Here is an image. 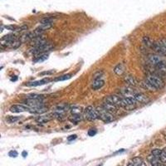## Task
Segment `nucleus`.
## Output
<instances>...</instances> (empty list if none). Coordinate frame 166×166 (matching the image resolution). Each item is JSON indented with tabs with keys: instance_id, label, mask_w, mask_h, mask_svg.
<instances>
[{
	"instance_id": "f257e3e1",
	"label": "nucleus",
	"mask_w": 166,
	"mask_h": 166,
	"mask_svg": "<svg viewBox=\"0 0 166 166\" xmlns=\"http://www.w3.org/2000/svg\"><path fill=\"white\" fill-rule=\"evenodd\" d=\"M144 84L149 91H156L161 89L164 86V81L158 76L149 75L146 77V80Z\"/></svg>"
},
{
	"instance_id": "f03ea898",
	"label": "nucleus",
	"mask_w": 166,
	"mask_h": 166,
	"mask_svg": "<svg viewBox=\"0 0 166 166\" xmlns=\"http://www.w3.org/2000/svg\"><path fill=\"white\" fill-rule=\"evenodd\" d=\"M42 101H43V96L33 94V95L28 96L24 102L27 104L30 108H38V107L43 106Z\"/></svg>"
},
{
	"instance_id": "7ed1b4c3",
	"label": "nucleus",
	"mask_w": 166,
	"mask_h": 166,
	"mask_svg": "<svg viewBox=\"0 0 166 166\" xmlns=\"http://www.w3.org/2000/svg\"><path fill=\"white\" fill-rule=\"evenodd\" d=\"M97 112L99 118L102 121H104L105 123H110V122H112L114 120V117H113L112 113L106 110L102 106L100 108H97Z\"/></svg>"
},
{
	"instance_id": "20e7f679",
	"label": "nucleus",
	"mask_w": 166,
	"mask_h": 166,
	"mask_svg": "<svg viewBox=\"0 0 166 166\" xmlns=\"http://www.w3.org/2000/svg\"><path fill=\"white\" fill-rule=\"evenodd\" d=\"M52 48H53V46H52V44L47 42V43L43 44V45H41V46L33 47V48L32 49V53L34 54V55H38H38L44 54L47 52L51 51Z\"/></svg>"
},
{
	"instance_id": "39448f33",
	"label": "nucleus",
	"mask_w": 166,
	"mask_h": 166,
	"mask_svg": "<svg viewBox=\"0 0 166 166\" xmlns=\"http://www.w3.org/2000/svg\"><path fill=\"white\" fill-rule=\"evenodd\" d=\"M70 108H69V106L68 105H67V104H60V105H58L57 107H56V109L54 110V113H53V116L54 117H56V118H58V119H63V117H64V115L65 113L69 110Z\"/></svg>"
},
{
	"instance_id": "423d86ee",
	"label": "nucleus",
	"mask_w": 166,
	"mask_h": 166,
	"mask_svg": "<svg viewBox=\"0 0 166 166\" xmlns=\"http://www.w3.org/2000/svg\"><path fill=\"white\" fill-rule=\"evenodd\" d=\"M84 116L88 120H97V118H99L97 110H96L93 106H87L84 110Z\"/></svg>"
},
{
	"instance_id": "0eeeda50",
	"label": "nucleus",
	"mask_w": 166,
	"mask_h": 166,
	"mask_svg": "<svg viewBox=\"0 0 166 166\" xmlns=\"http://www.w3.org/2000/svg\"><path fill=\"white\" fill-rule=\"evenodd\" d=\"M137 103L136 100L134 97H123L122 98V103H121V107L126 108V109H131L134 107Z\"/></svg>"
},
{
	"instance_id": "6e6552de",
	"label": "nucleus",
	"mask_w": 166,
	"mask_h": 166,
	"mask_svg": "<svg viewBox=\"0 0 166 166\" xmlns=\"http://www.w3.org/2000/svg\"><path fill=\"white\" fill-rule=\"evenodd\" d=\"M105 101L109 102L118 106H121V103H122V97H119L118 95H112V96H109L105 99Z\"/></svg>"
},
{
	"instance_id": "1a4fd4ad",
	"label": "nucleus",
	"mask_w": 166,
	"mask_h": 166,
	"mask_svg": "<svg viewBox=\"0 0 166 166\" xmlns=\"http://www.w3.org/2000/svg\"><path fill=\"white\" fill-rule=\"evenodd\" d=\"M30 107L29 106H26L23 105H14L10 107V111L13 112V113H21V112H24V111H29L30 112Z\"/></svg>"
},
{
	"instance_id": "9d476101",
	"label": "nucleus",
	"mask_w": 166,
	"mask_h": 166,
	"mask_svg": "<svg viewBox=\"0 0 166 166\" xmlns=\"http://www.w3.org/2000/svg\"><path fill=\"white\" fill-rule=\"evenodd\" d=\"M153 49H155V51L158 52L159 54L163 55V56H166V47H165V45L163 44L162 42H154Z\"/></svg>"
},
{
	"instance_id": "9b49d317",
	"label": "nucleus",
	"mask_w": 166,
	"mask_h": 166,
	"mask_svg": "<svg viewBox=\"0 0 166 166\" xmlns=\"http://www.w3.org/2000/svg\"><path fill=\"white\" fill-rule=\"evenodd\" d=\"M30 42H31L32 46L38 47L47 43V40L44 38H42V36H40V37H38V38H35L33 39H32V41Z\"/></svg>"
},
{
	"instance_id": "f8f14e48",
	"label": "nucleus",
	"mask_w": 166,
	"mask_h": 166,
	"mask_svg": "<svg viewBox=\"0 0 166 166\" xmlns=\"http://www.w3.org/2000/svg\"><path fill=\"white\" fill-rule=\"evenodd\" d=\"M104 85H105V81L102 80L101 78H97V79H94V81L92 82V87L93 90L97 91V90L101 89Z\"/></svg>"
},
{
	"instance_id": "ddd939ff",
	"label": "nucleus",
	"mask_w": 166,
	"mask_h": 166,
	"mask_svg": "<svg viewBox=\"0 0 166 166\" xmlns=\"http://www.w3.org/2000/svg\"><path fill=\"white\" fill-rule=\"evenodd\" d=\"M102 107L106 110L109 111L110 113H115V112L117 111V106H115V105L111 103H109V102H106V101H104Z\"/></svg>"
},
{
	"instance_id": "4468645a",
	"label": "nucleus",
	"mask_w": 166,
	"mask_h": 166,
	"mask_svg": "<svg viewBox=\"0 0 166 166\" xmlns=\"http://www.w3.org/2000/svg\"><path fill=\"white\" fill-rule=\"evenodd\" d=\"M124 81H125V82H126L127 85H129V86H135L137 85V81L131 75L126 76L125 78H124Z\"/></svg>"
},
{
	"instance_id": "2eb2a0df",
	"label": "nucleus",
	"mask_w": 166,
	"mask_h": 166,
	"mask_svg": "<svg viewBox=\"0 0 166 166\" xmlns=\"http://www.w3.org/2000/svg\"><path fill=\"white\" fill-rule=\"evenodd\" d=\"M54 116H52V115H40L38 116L37 119H36V121L38 123H41V124H44V123H47V122H49L50 120H52Z\"/></svg>"
},
{
	"instance_id": "dca6fc26",
	"label": "nucleus",
	"mask_w": 166,
	"mask_h": 166,
	"mask_svg": "<svg viewBox=\"0 0 166 166\" xmlns=\"http://www.w3.org/2000/svg\"><path fill=\"white\" fill-rule=\"evenodd\" d=\"M51 79L50 78H44L41 81H33V82H29L27 84V86H42L45 85L47 83L50 82Z\"/></svg>"
},
{
	"instance_id": "f3484780",
	"label": "nucleus",
	"mask_w": 166,
	"mask_h": 166,
	"mask_svg": "<svg viewBox=\"0 0 166 166\" xmlns=\"http://www.w3.org/2000/svg\"><path fill=\"white\" fill-rule=\"evenodd\" d=\"M121 94L125 97H134L136 93L134 92V90H132L130 87H125L121 90Z\"/></svg>"
},
{
	"instance_id": "a211bd4d",
	"label": "nucleus",
	"mask_w": 166,
	"mask_h": 166,
	"mask_svg": "<svg viewBox=\"0 0 166 166\" xmlns=\"http://www.w3.org/2000/svg\"><path fill=\"white\" fill-rule=\"evenodd\" d=\"M134 97L136 100L137 103H146L149 101L147 97H145L142 93H136L134 96Z\"/></svg>"
},
{
	"instance_id": "6ab92c4d",
	"label": "nucleus",
	"mask_w": 166,
	"mask_h": 166,
	"mask_svg": "<svg viewBox=\"0 0 166 166\" xmlns=\"http://www.w3.org/2000/svg\"><path fill=\"white\" fill-rule=\"evenodd\" d=\"M155 68L157 69L162 74H166V63L165 61H161L158 63L156 66H155Z\"/></svg>"
},
{
	"instance_id": "aec40b11",
	"label": "nucleus",
	"mask_w": 166,
	"mask_h": 166,
	"mask_svg": "<svg viewBox=\"0 0 166 166\" xmlns=\"http://www.w3.org/2000/svg\"><path fill=\"white\" fill-rule=\"evenodd\" d=\"M162 61L161 57L157 55H150L149 57V63L153 65V66H156L158 63Z\"/></svg>"
},
{
	"instance_id": "412c9836",
	"label": "nucleus",
	"mask_w": 166,
	"mask_h": 166,
	"mask_svg": "<svg viewBox=\"0 0 166 166\" xmlns=\"http://www.w3.org/2000/svg\"><path fill=\"white\" fill-rule=\"evenodd\" d=\"M124 72H125V67H124V65H123V64L119 63V64H117V65L115 67L114 72L116 75L120 76V75H122L123 73H124Z\"/></svg>"
},
{
	"instance_id": "4be33fe9",
	"label": "nucleus",
	"mask_w": 166,
	"mask_h": 166,
	"mask_svg": "<svg viewBox=\"0 0 166 166\" xmlns=\"http://www.w3.org/2000/svg\"><path fill=\"white\" fill-rule=\"evenodd\" d=\"M47 58H48V55L46 54V53H44V54L38 55V57L35 58L33 62H34L35 63H42V62H44V61H46Z\"/></svg>"
},
{
	"instance_id": "5701e85b",
	"label": "nucleus",
	"mask_w": 166,
	"mask_h": 166,
	"mask_svg": "<svg viewBox=\"0 0 166 166\" xmlns=\"http://www.w3.org/2000/svg\"><path fill=\"white\" fill-rule=\"evenodd\" d=\"M132 162L135 164V166H146V165L144 164V162L143 161V160L140 157H135L132 160Z\"/></svg>"
},
{
	"instance_id": "b1692460",
	"label": "nucleus",
	"mask_w": 166,
	"mask_h": 166,
	"mask_svg": "<svg viewBox=\"0 0 166 166\" xmlns=\"http://www.w3.org/2000/svg\"><path fill=\"white\" fill-rule=\"evenodd\" d=\"M69 120H71L72 123H78L81 120H82V116L81 115H72V117L69 118Z\"/></svg>"
},
{
	"instance_id": "393cba45",
	"label": "nucleus",
	"mask_w": 166,
	"mask_h": 166,
	"mask_svg": "<svg viewBox=\"0 0 166 166\" xmlns=\"http://www.w3.org/2000/svg\"><path fill=\"white\" fill-rule=\"evenodd\" d=\"M143 43L148 47H151L153 48V45H154V42L151 41V39L149 38V37H144L143 38Z\"/></svg>"
},
{
	"instance_id": "a878e982",
	"label": "nucleus",
	"mask_w": 166,
	"mask_h": 166,
	"mask_svg": "<svg viewBox=\"0 0 166 166\" xmlns=\"http://www.w3.org/2000/svg\"><path fill=\"white\" fill-rule=\"evenodd\" d=\"M70 111L72 115H81V113L82 112V110L79 106H73L70 108Z\"/></svg>"
},
{
	"instance_id": "bb28decb",
	"label": "nucleus",
	"mask_w": 166,
	"mask_h": 166,
	"mask_svg": "<svg viewBox=\"0 0 166 166\" xmlns=\"http://www.w3.org/2000/svg\"><path fill=\"white\" fill-rule=\"evenodd\" d=\"M72 77V74H67V75H63L62 76H59V77H57L56 79H54L55 81H66L68 80Z\"/></svg>"
},
{
	"instance_id": "cd10ccee",
	"label": "nucleus",
	"mask_w": 166,
	"mask_h": 166,
	"mask_svg": "<svg viewBox=\"0 0 166 166\" xmlns=\"http://www.w3.org/2000/svg\"><path fill=\"white\" fill-rule=\"evenodd\" d=\"M161 154H162V150L160 149H155L151 151V155L157 157V158H160V159Z\"/></svg>"
},
{
	"instance_id": "c85d7f7f",
	"label": "nucleus",
	"mask_w": 166,
	"mask_h": 166,
	"mask_svg": "<svg viewBox=\"0 0 166 166\" xmlns=\"http://www.w3.org/2000/svg\"><path fill=\"white\" fill-rule=\"evenodd\" d=\"M53 18L52 17H44L40 21L41 24H47V23H52Z\"/></svg>"
},
{
	"instance_id": "c756f323",
	"label": "nucleus",
	"mask_w": 166,
	"mask_h": 166,
	"mask_svg": "<svg viewBox=\"0 0 166 166\" xmlns=\"http://www.w3.org/2000/svg\"><path fill=\"white\" fill-rule=\"evenodd\" d=\"M21 117H19V116H9L7 120H8V122H9V123H15V122H17V120H19Z\"/></svg>"
},
{
	"instance_id": "7c9ffc66",
	"label": "nucleus",
	"mask_w": 166,
	"mask_h": 166,
	"mask_svg": "<svg viewBox=\"0 0 166 166\" xmlns=\"http://www.w3.org/2000/svg\"><path fill=\"white\" fill-rule=\"evenodd\" d=\"M6 29L8 30H11V31H16L17 29V28L16 26H13V25H8V26H5L4 27Z\"/></svg>"
},
{
	"instance_id": "2f4dec72",
	"label": "nucleus",
	"mask_w": 166,
	"mask_h": 166,
	"mask_svg": "<svg viewBox=\"0 0 166 166\" xmlns=\"http://www.w3.org/2000/svg\"><path fill=\"white\" fill-rule=\"evenodd\" d=\"M97 134V131L95 129H91L88 131V135L89 136H94Z\"/></svg>"
},
{
	"instance_id": "473e14b6",
	"label": "nucleus",
	"mask_w": 166,
	"mask_h": 166,
	"mask_svg": "<svg viewBox=\"0 0 166 166\" xmlns=\"http://www.w3.org/2000/svg\"><path fill=\"white\" fill-rule=\"evenodd\" d=\"M9 156L10 157H13V158H16L17 156V151H15V150H12V151H10L9 152Z\"/></svg>"
},
{
	"instance_id": "72a5a7b5",
	"label": "nucleus",
	"mask_w": 166,
	"mask_h": 166,
	"mask_svg": "<svg viewBox=\"0 0 166 166\" xmlns=\"http://www.w3.org/2000/svg\"><path fill=\"white\" fill-rule=\"evenodd\" d=\"M160 159L164 160H166V149H165L164 150H162V154H161Z\"/></svg>"
},
{
	"instance_id": "f704fd0d",
	"label": "nucleus",
	"mask_w": 166,
	"mask_h": 166,
	"mask_svg": "<svg viewBox=\"0 0 166 166\" xmlns=\"http://www.w3.org/2000/svg\"><path fill=\"white\" fill-rule=\"evenodd\" d=\"M75 139H76V135H70V136L67 138V140L72 141V140H73Z\"/></svg>"
},
{
	"instance_id": "c9c22d12",
	"label": "nucleus",
	"mask_w": 166,
	"mask_h": 166,
	"mask_svg": "<svg viewBox=\"0 0 166 166\" xmlns=\"http://www.w3.org/2000/svg\"><path fill=\"white\" fill-rule=\"evenodd\" d=\"M53 71H49V72H42L41 75H51V74H53Z\"/></svg>"
},
{
	"instance_id": "e433bc0d",
	"label": "nucleus",
	"mask_w": 166,
	"mask_h": 166,
	"mask_svg": "<svg viewBox=\"0 0 166 166\" xmlns=\"http://www.w3.org/2000/svg\"><path fill=\"white\" fill-rule=\"evenodd\" d=\"M162 42H163V44L165 45V47H166V38H164V39H162V41H161Z\"/></svg>"
},
{
	"instance_id": "4c0bfd02",
	"label": "nucleus",
	"mask_w": 166,
	"mask_h": 166,
	"mask_svg": "<svg viewBox=\"0 0 166 166\" xmlns=\"http://www.w3.org/2000/svg\"><path fill=\"white\" fill-rule=\"evenodd\" d=\"M128 166H135V164H134L133 162H130V163L128 164Z\"/></svg>"
},
{
	"instance_id": "58836bf2",
	"label": "nucleus",
	"mask_w": 166,
	"mask_h": 166,
	"mask_svg": "<svg viewBox=\"0 0 166 166\" xmlns=\"http://www.w3.org/2000/svg\"><path fill=\"white\" fill-rule=\"evenodd\" d=\"M23 157H26V155H28V153H27L26 151H23Z\"/></svg>"
}]
</instances>
